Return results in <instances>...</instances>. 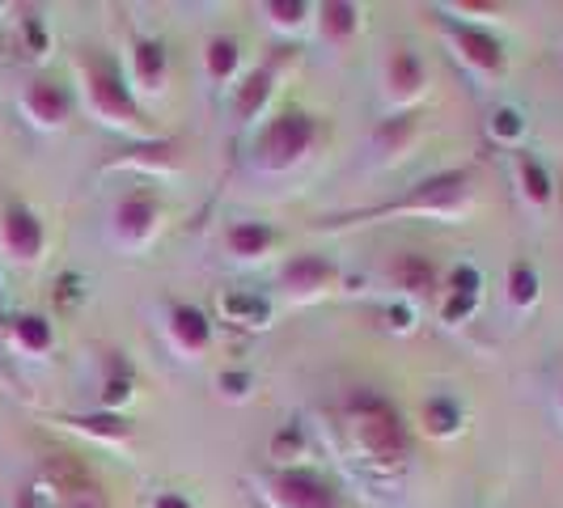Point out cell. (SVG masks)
<instances>
[{"label":"cell","instance_id":"3","mask_svg":"<svg viewBox=\"0 0 563 508\" xmlns=\"http://www.w3.org/2000/svg\"><path fill=\"white\" fill-rule=\"evenodd\" d=\"M77 73H81V85H85V102H89V111L98 114L102 123L128 128L136 136L148 132V114L136 102V93H132V85H128V77H123V68H119V59L111 52L81 47L77 52Z\"/></svg>","mask_w":563,"mask_h":508},{"label":"cell","instance_id":"19","mask_svg":"<svg viewBox=\"0 0 563 508\" xmlns=\"http://www.w3.org/2000/svg\"><path fill=\"white\" fill-rule=\"evenodd\" d=\"M272 89H276V68H272V64H263V68L246 73L242 85L233 89V114H238V123H254L258 111L267 107Z\"/></svg>","mask_w":563,"mask_h":508},{"label":"cell","instance_id":"35","mask_svg":"<svg viewBox=\"0 0 563 508\" xmlns=\"http://www.w3.org/2000/svg\"><path fill=\"white\" fill-rule=\"evenodd\" d=\"M217 386H221V395H229V398H246L254 386V377L246 368H225V373L217 377Z\"/></svg>","mask_w":563,"mask_h":508},{"label":"cell","instance_id":"38","mask_svg":"<svg viewBox=\"0 0 563 508\" xmlns=\"http://www.w3.org/2000/svg\"><path fill=\"white\" fill-rule=\"evenodd\" d=\"M411 318H416V313L407 310V306H390V310H386V322H390L395 331H411Z\"/></svg>","mask_w":563,"mask_h":508},{"label":"cell","instance_id":"10","mask_svg":"<svg viewBox=\"0 0 563 508\" xmlns=\"http://www.w3.org/2000/svg\"><path fill=\"white\" fill-rule=\"evenodd\" d=\"M441 26L450 34V43L457 47V56L466 59L475 73L483 77H500L508 68L505 43L492 34V30L475 26V22H457V18H441Z\"/></svg>","mask_w":563,"mask_h":508},{"label":"cell","instance_id":"30","mask_svg":"<svg viewBox=\"0 0 563 508\" xmlns=\"http://www.w3.org/2000/svg\"><path fill=\"white\" fill-rule=\"evenodd\" d=\"M258 13H263L276 30H301L306 22H310L313 4L310 0H263Z\"/></svg>","mask_w":563,"mask_h":508},{"label":"cell","instance_id":"33","mask_svg":"<svg viewBox=\"0 0 563 508\" xmlns=\"http://www.w3.org/2000/svg\"><path fill=\"white\" fill-rule=\"evenodd\" d=\"M445 292H457V297H479V292H483V272L475 267V263H462V267H453L450 284H445Z\"/></svg>","mask_w":563,"mask_h":508},{"label":"cell","instance_id":"20","mask_svg":"<svg viewBox=\"0 0 563 508\" xmlns=\"http://www.w3.org/2000/svg\"><path fill=\"white\" fill-rule=\"evenodd\" d=\"M119 166H132V169H148V174H157V169H174L178 166V141H144V144H132V148H123L119 157L107 162V169H119Z\"/></svg>","mask_w":563,"mask_h":508},{"label":"cell","instance_id":"5","mask_svg":"<svg viewBox=\"0 0 563 508\" xmlns=\"http://www.w3.org/2000/svg\"><path fill=\"white\" fill-rule=\"evenodd\" d=\"M18 508H107V496L77 462H52L18 492Z\"/></svg>","mask_w":563,"mask_h":508},{"label":"cell","instance_id":"13","mask_svg":"<svg viewBox=\"0 0 563 508\" xmlns=\"http://www.w3.org/2000/svg\"><path fill=\"white\" fill-rule=\"evenodd\" d=\"M217 313H221V322L238 327V331H263V327H272L276 306H272V297H267V292L225 288V292L217 297Z\"/></svg>","mask_w":563,"mask_h":508},{"label":"cell","instance_id":"15","mask_svg":"<svg viewBox=\"0 0 563 508\" xmlns=\"http://www.w3.org/2000/svg\"><path fill=\"white\" fill-rule=\"evenodd\" d=\"M4 335L9 343L22 352V356H47L52 347H56V327H52V318H43V313H13V318H4Z\"/></svg>","mask_w":563,"mask_h":508},{"label":"cell","instance_id":"6","mask_svg":"<svg viewBox=\"0 0 563 508\" xmlns=\"http://www.w3.org/2000/svg\"><path fill=\"white\" fill-rule=\"evenodd\" d=\"M267 508H343V492L313 466H280L254 479Z\"/></svg>","mask_w":563,"mask_h":508},{"label":"cell","instance_id":"9","mask_svg":"<svg viewBox=\"0 0 563 508\" xmlns=\"http://www.w3.org/2000/svg\"><path fill=\"white\" fill-rule=\"evenodd\" d=\"M18 107L26 114L34 128H43V132H56L64 128L73 111H77V98H73V89L56 77H34V81L22 85V98H18Z\"/></svg>","mask_w":563,"mask_h":508},{"label":"cell","instance_id":"26","mask_svg":"<svg viewBox=\"0 0 563 508\" xmlns=\"http://www.w3.org/2000/svg\"><path fill=\"white\" fill-rule=\"evenodd\" d=\"M538 297H542V276H538V267L530 258H517V263L508 267V301H512L517 310H534Z\"/></svg>","mask_w":563,"mask_h":508},{"label":"cell","instance_id":"41","mask_svg":"<svg viewBox=\"0 0 563 508\" xmlns=\"http://www.w3.org/2000/svg\"><path fill=\"white\" fill-rule=\"evenodd\" d=\"M0 13H4V4H0Z\"/></svg>","mask_w":563,"mask_h":508},{"label":"cell","instance_id":"17","mask_svg":"<svg viewBox=\"0 0 563 508\" xmlns=\"http://www.w3.org/2000/svg\"><path fill=\"white\" fill-rule=\"evenodd\" d=\"M390 284L402 288L407 297H428V292H437L441 288V276H437V263L420 251H402L395 254V263H390Z\"/></svg>","mask_w":563,"mask_h":508},{"label":"cell","instance_id":"36","mask_svg":"<svg viewBox=\"0 0 563 508\" xmlns=\"http://www.w3.org/2000/svg\"><path fill=\"white\" fill-rule=\"evenodd\" d=\"M81 297H85V280L77 276V272H64V276H59V284H56V301L64 306V310H73Z\"/></svg>","mask_w":563,"mask_h":508},{"label":"cell","instance_id":"11","mask_svg":"<svg viewBox=\"0 0 563 508\" xmlns=\"http://www.w3.org/2000/svg\"><path fill=\"white\" fill-rule=\"evenodd\" d=\"M166 331L183 356H203L212 347V318L191 301H169Z\"/></svg>","mask_w":563,"mask_h":508},{"label":"cell","instance_id":"29","mask_svg":"<svg viewBox=\"0 0 563 508\" xmlns=\"http://www.w3.org/2000/svg\"><path fill=\"white\" fill-rule=\"evenodd\" d=\"M310 450V441H306V428L292 420V423H280L276 432H272V441H267V453L280 462V466H297V457H306Z\"/></svg>","mask_w":563,"mask_h":508},{"label":"cell","instance_id":"28","mask_svg":"<svg viewBox=\"0 0 563 508\" xmlns=\"http://www.w3.org/2000/svg\"><path fill=\"white\" fill-rule=\"evenodd\" d=\"M423 428L432 432V437H457L462 432V407L453 402L450 395H437L423 402Z\"/></svg>","mask_w":563,"mask_h":508},{"label":"cell","instance_id":"4","mask_svg":"<svg viewBox=\"0 0 563 508\" xmlns=\"http://www.w3.org/2000/svg\"><path fill=\"white\" fill-rule=\"evenodd\" d=\"M322 136V123L301 107H288V111L272 114L263 123V132L254 136V166L267 169V174H280L292 169L297 162L310 157V148Z\"/></svg>","mask_w":563,"mask_h":508},{"label":"cell","instance_id":"39","mask_svg":"<svg viewBox=\"0 0 563 508\" xmlns=\"http://www.w3.org/2000/svg\"><path fill=\"white\" fill-rule=\"evenodd\" d=\"M0 327H4V288H0Z\"/></svg>","mask_w":563,"mask_h":508},{"label":"cell","instance_id":"12","mask_svg":"<svg viewBox=\"0 0 563 508\" xmlns=\"http://www.w3.org/2000/svg\"><path fill=\"white\" fill-rule=\"evenodd\" d=\"M335 280H339V267L327 254H313V251L292 254L280 267V284L292 297H318V292H327Z\"/></svg>","mask_w":563,"mask_h":508},{"label":"cell","instance_id":"32","mask_svg":"<svg viewBox=\"0 0 563 508\" xmlns=\"http://www.w3.org/2000/svg\"><path fill=\"white\" fill-rule=\"evenodd\" d=\"M22 47H26V56H34V59H43L52 52V38H47V26H43L38 13H26V18H22Z\"/></svg>","mask_w":563,"mask_h":508},{"label":"cell","instance_id":"8","mask_svg":"<svg viewBox=\"0 0 563 508\" xmlns=\"http://www.w3.org/2000/svg\"><path fill=\"white\" fill-rule=\"evenodd\" d=\"M162 199L153 196L148 187H132L128 196L114 199V212H111V233L123 242V246H132V251H141L148 246L153 238H157V229H162Z\"/></svg>","mask_w":563,"mask_h":508},{"label":"cell","instance_id":"40","mask_svg":"<svg viewBox=\"0 0 563 508\" xmlns=\"http://www.w3.org/2000/svg\"><path fill=\"white\" fill-rule=\"evenodd\" d=\"M560 407H563V395H560Z\"/></svg>","mask_w":563,"mask_h":508},{"label":"cell","instance_id":"21","mask_svg":"<svg viewBox=\"0 0 563 508\" xmlns=\"http://www.w3.org/2000/svg\"><path fill=\"white\" fill-rule=\"evenodd\" d=\"M225 246L233 258H263L276 246V229L267 221H233L225 229Z\"/></svg>","mask_w":563,"mask_h":508},{"label":"cell","instance_id":"24","mask_svg":"<svg viewBox=\"0 0 563 508\" xmlns=\"http://www.w3.org/2000/svg\"><path fill=\"white\" fill-rule=\"evenodd\" d=\"M318 26H322V38L347 43L361 30V4H352V0H327L318 9Z\"/></svg>","mask_w":563,"mask_h":508},{"label":"cell","instance_id":"37","mask_svg":"<svg viewBox=\"0 0 563 508\" xmlns=\"http://www.w3.org/2000/svg\"><path fill=\"white\" fill-rule=\"evenodd\" d=\"M148 508H196L183 492H157L153 500H148Z\"/></svg>","mask_w":563,"mask_h":508},{"label":"cell","instance_id":"2","mask_svg":"<svg viewBox=\"0 0 563 508\" xmlns=\"http://www.w3.org/2000/svg\"><path fill=\"white\" fill-rule=\"evenodd\" d=\"M343 428H347L356 453H365V462L373 466L395 471L411 457V432L402 423V411L382 390L361 386L343 398Z\"/></svg>","mask_w":563,"mask_h":508},{"label":"cell","instance_id":"16","mask_svg":"<svg viewBox=\"0 0 563 508\" xmlns=\"http://www.w3.org/2000/svg\"><path fill=\"white\" fill-rule=\"evenodd\" d=\"M56 423L81 432V437H93V441H107V445H123L136 432L123 411H73V416H56Z\"/></svg>","mask_w":563,"mask_h":508},{"label":"cell","instance_id":"1","mask_svg":"<svg viewBox=\"0 0 563 508\" xmlns=\"http://www.w3.org/2000/svg\"><path fill=\"white\" fill-rule=\"evenodd\" d=\"M475 203V169L471 166H450L420 178L407 196L382 199L373 208H356V212H339V217H322V229H343V225H377L390 217H432V221H457L466 217V208Z\"/></svg>","mask_w":563,"mask_h":508},{"label":"cell","instance_id":"14","mask_svg":"<svg viewBox=\"0 0 563 508\" xmlns=\"http://www.w3.org/2000/svg\"><path fill=\"white\" fill-rule=\"evenodd\" d=\"M423 85H428V68H423L420 52H411V47H395L390 59H386V89H390V98H395L398 107L420 102Z\"/></svg>","mask_w":563,"mask_h":508},{"label":"cell","instance_id":"25","mask_svg":"<svg viewBox=\"0 0 563 508\" xmlns=\"http://www.w3.org/2000/svg\"><path fill=\"white\" fill-rule=\"evenodd\" d=\"M238 64H242V47H238V38H229V34H217V38H208V52H203V68H208V77L217 85H229L238 77Z\"/></svg>","mask_w":563,"mask_h":508},{"label":"cell","instance_id":"27","mask_svg":"<svg viewBox=\"0 0 563 508\" xmlns=\"http://www.w3.org/2000/svg\"><path fill=\"white\" fill-rule=\"evenodd\" d=\"M416 132H420V114L416 111L390 114V119H382V123H377L373 144H377V148H386V153H402L407 144L416 141Z\"/></svg>","mask_w":563,"mask_h":508},{"label":"cell","instance_id":"7","mask_svg":"<svg viewBox=\"0 0 563 508\" xmlns=\"http://www.w3.org/2000/svg\"><path fill=\"white\" fill-rule=\"evenodd\" d=\"M0 251L22 267L38 263L47 251V229H43L38 212L26 199H4V208H0Z\"/></svg>","mask_w":563,"mask_h":508},{"label":"cell","instance_id":"31","mask_svg":"<svg viewBox=\"0 0 563 508\" xmlns=\"http://www.w3.org/2000/svg\"><path fill=\"white\" fill-rule=\"evenodd\" d=\"M487 132L500 144H517L526 136V114L517 111V107H496L492 119H487Z\"/></svg>","mask_w":563,"mask_h":508},{"label":"cell","instance_id":"34","mask_svg":"<svg viewBox=\"0 0 563 508\" xmlns=\"http://www.w3.org/2000/svg\"><path fill=\"white\" fill-rule=\"evenodd\" d=\"M475 310H479V297H457V292H445V301H441V322H445V327H457V322H466Z\"/></svg>","mask_w":563,"mask_h":508},{"label":"cell","instance_id":"18","mask_svg":"<svg viewBox=\"0 0 563 508\" xmlns=\"http://www.w3.org/2000/svg\"><path fill=\"white\" fill-rule=\"evenodd\" d=\"M132 81L148 89V93H162L169 81V52L162 38H136L132 43Z\"/></svg>","mask_w":563,"mask_h":508},{"label":"cell","instance_id":"22","mask_svg":"<svg viewBox=\"0 0 563 508\" xmlns=\"http://www.w3.org/2000/svg\"><path fill=\"white\" fill-rule=\"evenodd\" d=\"M517 183H521V196L530 199L534 208H547L551 199H555V178H551V169L538 162L534 153H517Z\"/></svg>","mask_w":563,"mask_h":508},{"label":"cell","instance_id":"23","mask_svg":"<svg viewBox=\"0 0 563 508\" xmlns=\"http://www.w3.org/2000/svg\"><path fill=\"white\" fill-rule=\"evenodd\" d=\"M132 395H136V373L123 356H111L107 377H102V395H98L102 411H123V402H132Z\"/></svg>","mask_w":563,"mask_h":508}]
</instances>
